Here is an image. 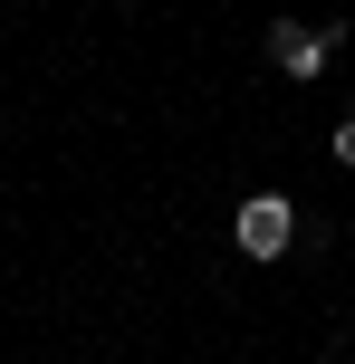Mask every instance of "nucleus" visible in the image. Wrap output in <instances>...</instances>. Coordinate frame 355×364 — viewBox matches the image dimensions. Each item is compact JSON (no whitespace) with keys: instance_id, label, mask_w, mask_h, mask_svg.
Segmentation results:
<instances>
[{"instance_id":"nucleus-1","label":"nucleus","mask_w":355,"mask_h":364,"mask_svg":"<svg viewBox=\"0 0 355 364\" xmlns=\"http://www.w3.org/2000/svg\"><path fill=\"white\" fill-rule=\"evenodd\" d=\"M288 240H298V201L288 192H250L240 211H231V250L240 259H279Z\"/></svg>"},{"instance_id":"nucleus-4","label":"nucleus","mask_w":355,"mask_h":364,"mask_svg":"<svg viewBox=\"0 0 355 364\" xmlns=\"http://www.w3.org/2000/svg\"><path fill=\"white\" fill-rule=\"evenodd\" d=\"M327 364H337V355H327Z\"/></svg>"},{"instance_id":"nucleus-2","label":"nucleus","mask_w":355,"mask_h":364,"mask_svg":"<svg viewBox=\"0 0 355 364\" xmlns=\"http://www.w3.org/2000/svg\"><path fill=\"white\" fill-rule=\"evenodd\" d=\"M327 48H337V29H298V19L269 29V68L298 77V87H317V77H327Z\"/></svg>"},{"instance_id":"nucleus-3","label":"nucleus","mask_w":355,"mask_h":364,"mask_svg":"<svg viewBox=\"0 0 355 364\" xmlns=\"http://www.w3.org/2000/svg\"><path fill=\"white\" fill-rule=\"evenodd\" d=\"M337 164L355 173V115H346V125H337Z\"/></svg>"}]
</instances>
